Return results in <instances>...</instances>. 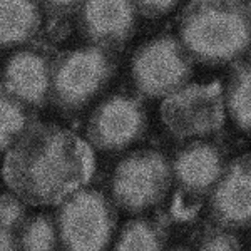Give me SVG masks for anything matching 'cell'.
Wrapping results in <instances>:
<instances>
[{
	"mask_svg": "<svg viewBox=\"0 0 251 251\" xmlns=\"http://www.w3.org/2000/svg\"><path fill=\"white\" fill-rule=\"evenodd\" d=\"M20 251H60L55 216L50 213H35L27 216L19 229Z\"/></svg>",
	"mask_w": 251,
	"mask_h": 251,
	"instance_id": "17",
	"label": "cell"
},
{
	"mask_svg": "<svg viewBox=\"0 0 251 251\" xmlns=\"http://www.w3.org/2000/svg\"><path fill=\"white\" fill-rule=\"evenodd\" d=\"M226 164V152L220 144L196 139L183 146L171 161L173 181L186 194L206 196L220 179Z\"/></svg>",
	"mask_w": 251,
	"mask_h": 251,
	"instance_id": "12",
	"label": "cell"
},
{
	"mask_svg": "<svg viewBox=\"0 0 251 251\" xmlns=\"http://www.w3.org/2000/svg\"><path fill=\"white\" fill-rule=\"evenodd\" d=\"M250 191V154H241L226 164L220 179L208 194V211L214 225L233 231L248 228L251 221Z\"/></svg>",
	"mask_w": 251,
	"mask_h": 251,
	"instance_id": "11",
	"label": "cell"
},
{
	"mask_svg": "<svg viewBox=\"0 0 251 251\" xmlns=\"http://www.w3.org/2000/svg\"><path fill=\"white\" fill-rule=\"evenodd\" d=\"M161 119L179 139H206L225 126L220 84H186L161 104Z\"/></svg>",
	"mask_w": 251,
	"mask_h": 251,
	"instance_id": "8",
	"label": "cell"
},
{
	"mask_svg": "<svg viewBox=\"0 0 251 251\" xmlns=\"http://www.w3.org/2000/svg\"><path fill=\"white\" fill-rule=\"evenodd\" d=\"M96 169L92 148L54 123H34L5 152L2 177L29 206H59L84 188Z\"/></svg>",
	"mask_w": 251,
	"mask_h": 251,
	"instance_id": "1",
	"label": "cell"
},
{
	"mask_svg": "<svg viewBox=\"0 0 251 251\" xmlns=\"http://www.w3.org/2000/svg\"><path fill=\"white\" fill-rule=\"evenodd\" d=\"M193 251H245L243 243L233 229L218 225H208L194 236Z\"/></svg>",
	"mask_w": 251,
	"mask_h": 251,
	"instance_id": "18",
	"label": "cell"
},
{
	"mask_svg": "<svg viewBox=\"0 0 251 251\" xmlns=\"http://www.w3.org/2000/svg\"><path fill=\"white\" fill-rule=\"evenodd\" d=\"M149 114L143 99L114 92L92 109L86 124V143L100 152H119L143 139Z\"/></svg>",
	"mask_w": 251,
	"mask_h": 251,
	"instance_id": "7",
	"label": "cell"
},
{
	"mask_svg": "<svg viewBox=\"0 0 251 251\" xmlns=\"http://www.w3.org/2000/svg\"><path fill=\"white\" fill-rule=\"evenodd\" d=\"M37 112L15 97L0 80V154H5L35 121Z\"/></svg>",
	"mask_w": 251,
	"mask_h": 251,
	"instance_id": "16",
	"label": "cell"
},
{
	"mask_svg": "<svg viewBox=\"0 0 251 251\" xmlns=\"http://www.w3.org/2000/svg\"><path fill=\"white\" fill-rule=\"evenodd\" d=\"M250 3L194 0L179 15V39L193 60L220 67L243 60L250 49Z\"/></svg>",
	"mask_w": 251,
	"mask_h": 251,
	"instance_id": "2",
	"label": "cell"
},
{
	"mask_svg": "<svg viewBox=\"0 0 251 251\" xmlns=\"http://www.w3.org/2000/svg\"><path fill=\"white\" fill-rule=\"evenodd\" d=\"M250 77V64L246 60H238L229 72L226 87L223 89L225 111H228L234 126L245 134H250L251 124Z\"/></svg>",
	"mask_w": 251,
	"mask_h": 251,
	"instance_id": "15",
	"label": "cell"
},
{
	"mask_svg": "<svg viewBox=\"0 0 251 251\" xmlns=\"http://www.w3.org/2000/svg\"><path fill=\"white\" fill-rule=\"evenodd\" d=\"M52 62V52L46 47L24 46L7 57L0 80L20 102L37 112L50 102Z\"/></svg>",
	"mask_w": 251,
	"mask_h": 251,
	"instance_id": "10",
	"label": "cell"
},
{
	"mask_svg": "<svg viewBox=\"0 0 251 251\" xmlns=\"http://www.w3.org/2000/svg\"><path fill=\"white\" fill-rule=\"evenodd\" d=\"M0 251H20L19 228L0 221Z\"/></svg>",
	"mask_w": 251,
	"mask_h": 251,
	"instance_id": "20",
	"label": "cell"
},
{
	"mask_svg": "<svg viewBox=\"0 0 251 251\" xmlns=\"http://www.w3.org/2000/svg\"><path fill=\"white\" fill-rule=\"evenodd\" d=\"M168 251H193L191 248H186V246H174V248L168 250Z\"/></svg>",
	"mask_w": 251,
	"mask_h": 251,
	"instance_id": "21",
	"label": "cell"
},
{
	"mask_svg": "<svg viewBox=\"0 0 251 251\" xmlns=\"http://www.w3.org/2000/svg\"><path fill=\"white\" fill-rule=\"evenodd\" d=\"M117 71V55L109 49L79 46L54 57L50 104L62 114H79L104 94Z\"/></svg>",
	"mask_w": 251,
	"mask_h": 251,
	"instance_id": "3",
	"label": "cell"
},
{
	"mask_svg": "<svg viewBox=\"0 0 251 251\" xmlns=\"http://www.w3.org/2000/svg\"><path fill=\"white\" fill-rule=\"evenodd\" d=\"M136 10L139 15L148 19H161L164 15L171 14L173 10L177 9L179 2L176 0H143V2H134Z\"/></svg>",
	"mask_w": 251,
	"mask_h": 251,
	"instance_id": "19",
	"label": "cell"
},
{
	"mask_svg": "<svg viewBox=\"0 0 251 251\" xmlns=\"http://www.w3.org/2000/svg\"><path fill=\"white\" fill-rule=\"evenodd\" d=\"M139 14L134 2H79L75 25L89 46L109 49L124 47L134 37Z\"/></svg>",
	"mask_w": 251,
	"mask_h": 251,
	"instance_id": "9",
	"label": "cell"
},
{
	"mask_svg": "<svg viewBox=\"0 0 251 251\" xmlns=\"http://www.w3.org/2000/svg\"><path fill=\"white\" fill-rule=\"evenodd\" d=\"M55 223L60 251H111L117 208L100 189L84 186L59 204Z\"/></svg>",
	"mask_w": 251,
	"mask_h": 251,
	"instance_id": "4",
	"label": "cell"
},
{
	"mask_svg": "<svg viewBox=\"0 0 251 251\" xmlns=\"http://www.w3.org/2000/svg\"><path fill=\"white\" fill-rule=\"evenodd\" d=\"M42 25L40 2L2 0L0 2V50L20 49L30 42Z\"/></svg>",
	"mask_w": 251,
	"mask_h": 251,
	"instance_id": "13",
	"label": "cell"
},
{
	"mask_svg": "<svg viewBox=\"0 0 251 251\" xmlns=\"http://www.w3.org/2000/svg\"><path fill=\"white\" fill-rule=\"evenodd\" d=\"M168 226L157 218H132L117 233L111 251H166Z\"/></svg>",
	"mask_w": 251,
	"mask_h": 251,
	"instance_id": "14",
	"label": "cell"
},
{
	"mask_svg": "<svg viewBox=\"0 0 251 251\" xmlns=\"http://www.w3.org/2000/svg\"><path fill=\"white\" fill-rule=\"evenodd\" d=\"M129 72L141 96L166 99L191 80L194 60L176 35L157 34L134 50Z\"/></svg>",
	"mask_w": 251,
	"mask_h": 251,
	"instance_id": "6",
	"label": "cell"
},
{
	"mask_svg": "<svg viewBox=\"0 0 251 251\" xmlns=\"http://www.w3.org/2000/svg\"><path fill=\"white\" fill-rule=\"evenodd\" d=\"M171 186L169 157L156 149H136L116 164L109 198L121 211L141 214L163 203Z\"/></svg>",
	"mask_w": 251,
	"mask_h": 251,
	"instance_id": "5",
	"label": "cell"
}]
</instances>
